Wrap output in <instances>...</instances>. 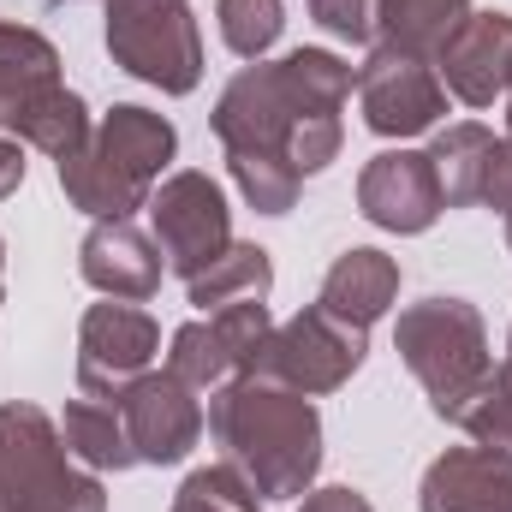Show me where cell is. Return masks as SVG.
<instances>
[{"label": "cell", "mask_w": 512, "mask_h": 512, "mask_svg": "<svg viewBox=\"0 0 512 512\" xmlns=\"http://www.w3.org/2000/svg\"><path fill=\"white\" fill-rule=\"evenodd\" d=\"M358 72L328 54V48H292L286 60H251L215 102V137L221 149H268V155H286L304 179L322 173L340 143V108L352 96Z\"/></svg>", "instance_id": "1"}, {"label": "cell", "mask_w": 512, "mask_h": 512, "mask_svg": "<svg viewBox=\"0 0 512 512\" xmlns=\"http://www.w3.org/2000/svg\"><path fill=\"white\" fill-rule=\"evenodd\" d=\"M209 435L221 447V465H233L262 501H298L322 471L316 405L262 376H233L209 393Z\"/></svg>", "instance_id": "2"}, {"label": "cell", "mask_w": 512, "mask_h": 512, "mask_svg": "<svg viewBox=\"0 0 512 512\" xmlns=\"http://www.w3.org/2000/svg\"><path fill=\"white\" fill-rule=\"evenodd\" d=\"M173 149H179L173 120L126 102V108L102 114V126L84 137V149H72L60 161V191L90 221H131L137 209H149Z\"/></svg>", "instance_id": "3"}, {"label": "cell", "mask_w": 512, "mask_h": 512, "mask_svg": "<svg viewBox=\"0 0 512 512\" xmlns=\"http://www.w3.org/2000/svg\"><path fill=\"white\" fill-rule=\"evenodd\" d=\"M393 352L405 358V370L423 382L429 411L459 423L465 405L495 382V352H489V328L477 316V304L465 298H423L405 304L393 322Z\"/></svg>", "instance_id": "4"}, {"label": "cell", "mask_w": 512, "mask_h": 512, "mask_svg": "<svg viewBox=\"0 0 512 512\" xmlns=\"http://www.w3.org/2000/svg\"><path fill=\"white\" fill-rule=\"evenodd\" d=\"M0 512H108V489L66 453L60 423L30 405H0Z\"/></svg>", "instance_id": "5"}, {"label": "cell", "mask_w": 512, "mask_h": 512, "mask_svg": "<svg viewBox=\"0 0 512 512\" xmlns=\"http://www.w3.org/2000/svg\"><path fill=\"white\" fill-rule=\"evenodd\" d=\"M108 6V54L137 84L161 96H191L203 78V36L191 0H102Z\"/></svg>", "instance_id": "6"}, {"label": "cell", "mask_w": 512, "mask_h": 512, "mask_svg": "<svg viewBox=\"0 0 512 512\" xmlns=\"http://www.w3.org/2000/svg\"><path fill=\"white\" fill-rule=\"evenodd\" d=\"M364 352H370V328H352L334 310L310 304L292 322L268 328V340L256 346V358H251V376L316 399V393H334V387L352 382L358 364H364Z\"/></svg>", "instance_id": "7"}, {"label": "cell", "mask_w": 512, "mask_h": 512, "mask_svg": "<svg viewBox=\"0 0 512 512\" xmlns=\"http://www.w3.org/2000/svg\"><path fill=\"white\" fill-rule=\"evenodd\" d=\"M149 227H155V245H161L167 268L179 280H197L233 245V209H227V191L209 173L161 179L155 197H149Z\"/></svg>", "instance_id": "8"}, {"label": "cell", "mask_w": 512, "mask_h": 512, "mask_svg": "<svg viewBox=\"0 0 512 512\" xmlns=\"http://www.w3.org/2000/svg\"><path fill=\"white\" fill-rule=\"evenodd\" d=\"M358 108H364V126L376 131V137H417V131H435L441 126V114H447V84H441V72L429 66V60H417V54H399V48H387L376 42L370 48V60L358 66Z\"/></svg>", "instance_id": "9"}, {"label": "cell", "mask_w": 512, "mask_h": 512, "mask_svg": "<svg viewBox=\"0 0 512 512\" xmlns=\"http://www.w3.org/2000/svg\"><path fill=\"white\" fill-rule=\"evenodd\" d=\"M161 352V328L143 304L108 298L90 304L78 322V393L90 399H120Z\"/></svg>", "instance_id": "10"}, {"label": "cell", "mask_w": 512, "mask_h": 512, "mask_svg": "<svg viewBox=\"0 0 512 512\" xmlns=\"http://www.w3.org/2000/svg\"><path fill=\"white\" fill-rule=\"evenodd\" d=\"M114 405H120V417H126L137 465H179V459L203 441V429H209L197 387H185L173 370H143Z\"/></svg>", "instance_id": "11"}, {"label": "cell", "mask_w": 512, "mask_h": 512, "mask_svg": "<svg viewBox=\"0 0 512 512\" xmlns=\"http://www.w3.org/2000/svg\"><path fill=\"white\" fill-rule=\"evenodd\" d=\"M358 209L382 233H429L441 221V185L423 149H382L358 173Z\"/></svg>", "instance_id": "12"}, {"label": "cell", "mask_w": 512, "mask_h": 512, "mask_svg": "<svg viewBox=\"0 0 512 512\" xmlns=\"http://www.w3.org/2000/svg\"><path fill=\"white\" fill-rule=\"evenodd\" d=\"M435 72L465 108H495L512 90V12H471L465 30L441 48Z\"/></svg>", "instance_id": "13"}, {"label": "cell", "mask_w": 512, "mask_h": 512, "mask_svg": "<svg viewBox=\"0 0 512 512\" xmlns=\"http://www.w3.org/2000/svg\"><path fill=\"white\" fill-rule=\"evenodd\" d=\"M78 268L84 280L102 292V298H126V304H143L161 292V268L167 256L149 233H137L131 221H96L78 245Z\"/></svg>", "instance_id": "14"}, {"label": "cell", "mask_w": 512, "mask_h": 512, "mask_svg": "<svg viewBox=\"0 0 512 512\" xmlns=\"http://www.w3.org/2000/svg\"><path fill=\"white\" fill-rule=\"evenodd\" d=\"M423 512H512V459L495 447H447L417 489Z\"/></svg>", "instance_id": "15"}, {"label": "cell", "mask_w": 512, "mask_h": 512, "mask_svg": "<svg viewBox=\"0 0 512 512\" xmlns=\"http://www.w3.org/2000/svg\"><path fill=\"white\" fill-rule=\"evenodd\" d=\"M399 298V262L387 251H370V245H352L346 256H334L328 280H322V310H334L340 322L352 328H376Z\"/></svg>", "instance_id": "16"}, {"label": "cell", "mask_w": 512, "mask_h": 512, "mask_svg": "<svg viewBox=\"0 0 512 512\" xmlns=\"http://www.w3.org/2000/svg\"><path fill=\"white\" fill-rule=\"evenodd\" d=\"M60 90V54L30 24H0V131H12L42 96Z\"/></svg>", "instance_id": "17"}, {"label": "cell", "mask_w": 512, "mask_h": 512, "mask_svg": "<svg viewBox=\"0 0 512 512\" xmlns=\"http://www.w3.org/2000/svg\"><path fill=\"white\" fill-rule=\"evenodd\" d=\"M495 143H501V137L483 126V120L435 126V143H429L423 155H429V167H435L441 209H471V203H483V173H489Z\"/></svg>", "instance_id": "18"}, {"label": "cell", "mask_w": 512, "mask_h": 512, "mask_svg": "<svg viewBox=\"0 0 512 512\" xmlns=\"http://www.w3.org/2000/svg\"><path fill=\"white\" fill-rule=\"evenodd\" d=\"M465 18H471V0H376V36L429 66L465 30Z\"/></svg>", "instance_id": "19"}, {"label": "cell", "mask_w": 512, "mask_h": 512, "mask_svg": "<svg viewBox=\"0 0 512 512\" xmlns=\"http://www.w3.org/2000/svg\"><path fill=\"white\" fill-rule=\"evenodd\" d=\"M60 435H66V453H72L84 471H96V477H102V471H131V465H137L131 435H126V417H120L114 399H90V393L66 399Z\"/></svg>", "instance_id": "20"}, {"label": "cell", "mask_w": 512, "mask_h": 512, "mask_svg": "<svg viewBox=\"0 0 512 512\" xmlns=\"http://www.w3.org/2000/svg\"><path fill=\"white\" fill-rule=\"evenodd\" d=\"M268 286H274V262L262 245H227L221 262H209L197 280H185V292H191V304L203 310V316H215V310H227V304H239V298H268Z\"/></svg>", "instance_id": "21"}, {"label": "cell", "mask_w": 512, "mask_h": 512, "mask_svg": "<svg viewBox=\"0 0 512 512\" xmlns=\"http://www.w3.org/2000/svg\"><path fill=\"white\" fill-rule=\"evenodd\" d=\"M167 370H173L185 387H197V393H215V387H227L233 376H239V358H233V346L221 340L215 316H197V322H185V328L173 334Z\"/></svg>", "instance_id": "22"}, {"label": "cell", "mask_w": 512, "mask_h": 512, "mask_svg": "<svg viewBox=\"0 0 512 512\" xmlns=\"http://www.w3.org/2000/svg\"><path fill=\"white\" fill-rule=\"evenodd\" d=\"M227 167H233V185L245 191V203H251L256 215H286V209L298 203L304 173H298L286 155H268V149H233Z\"/></svg>", "instance_id": "23"}, {"label": "cell", "mask_w": 512, "mask_h": 512, "mask_svg": "<svg viewBox=\"0 0 512 512\" xmlns=\"http://www.w3.org/2000/svg\"><path fill=\"white\" fill-rule=\"evenodd\" d=\"M215 24L239 60H262L286 30V6L280 0H215Z\"/></svg>", "instance_id": "24"}, {"label": "cell", "mask_w": 512, "mask_h": 512, "mask_svg": "<svg viewBox=\"0 0 512 512\" xmlns=\"http://www.w3.org/2000/svg\"><path fill=\"white\" fill-rule=\"evenodd\" d=\"M173 512H262V495L233 471V465H203L179 483Z\"/></svg>", "instance_id": "25"}, {"label": "cell", "mask_w": 512, "mask_h": 512, "mask_svg": "<svg viewBox=\"0 0 512 512\" xmlns=\"http://www.w3.org/2000/svg\"><path fill=\"white\" fill-rule=\"evenodd\" d=\"M459 429H465L477 447H495V453H507V459H512V393L501 382H489L471 405H465Z\"/></svg>", "instance_id": "26"}, {"label": "cell", "mask_w": 512, "mask_h": 512, "mask_svg": "<svg viewBox=\"0 0 512 512\" xmlns=\"http://www.w3.org/2000/svg\"><path fill=\"white\" fill-rule=\"evenodd\" d=\"M304 6L334 42H370L376 36V0H304Z\"/></svg>", "instance_id": "27"}, {"label": "cell", "mask_w": 512, "mask_h": 512, "mask_svg": "<svg viewBox=\"0 0 512 512\" xmlns=\"http://www.w3.org/2000/svg\"><path fill=\"white\" fill-rule=\"evenodd\" d=\"M483 203L495 209V215H512V137L495 143V155H489V173H483Z\"/></svg>", "instance_id": "28"}, {"label": "cell", "mask_w": 512, "mask_h": 512, "mask_svg": "<svg viewBox=\"0 0 512 512\" xmlns=\"http://www.w3.org/2000/svg\"><path fill=\"white\" fill-rule=\"evenodd\" d=\"M298 512H376V507H370L358 489H340V483H334V489H310Z\"/></svg>", "instance_id": "29"}, {"label": "cell", "mask_w": 512, "mask_h": 512, "mask_svg": "<svg viewBox=\"0 0 512 512\" xmlns=\"http://www.w3.org/2000/svg\"><path fill=\"white\" fill-rule=\"evenodd\" d=\"M24 167H30V161H24V143L0 131V197H12V191L24 185Z\"/></svg>", "instance_id": "30"}, {"label": "cell", "mask_w": 512, "mask_h": 512, "mask_svg": "<svg viewBox=\"0 0 512 512\" xmlns=\"http://www.w3.org/2000/svg\"><path fill=\"white\" fill-rule=\"evenodd\" d=\"M495 382H501V387H507V393H512V334H507V364L495 370Z\"/></svg>", "instance_id": "31"}, {"label": "cell", "mask_w": 512, "mask_h": 512, "mask_svg": "<svg viewBox=\"0 0 512 512\" xmlns=\"http://www.w3.org/2000/svg\"><path fill=\"white\" fill-rule=\"evenodd\" d=\"M0 298H6V239H0Z\"/></svg>", "instance_id": "32"}, {"label": "cell", "mask_w": 512, "mask_h": 512, "mask_svg": "<svg viewBox=\"0 0 512 512\" xmlns=\"http://www.w3.org/2000/svg\"><path fill=\"white\" fill-rule=\"evenodd\" d=\"M507 137H512V90H507Z\"/></svg>", "instance_id": "33"}, {"label": "cell", "mask_w": 512, "mask_h": 512, "mask_svg": "<svg viewBox=\"0 0 512 512\" xmlns=\"http://www.w3.org/2000/svg\"><path fill=\"white\" fill-rule=\"evenodd\" d=\"M507 251H512V215H507Z\"/></svg>", "instance_id": "34"}]
</instances>
